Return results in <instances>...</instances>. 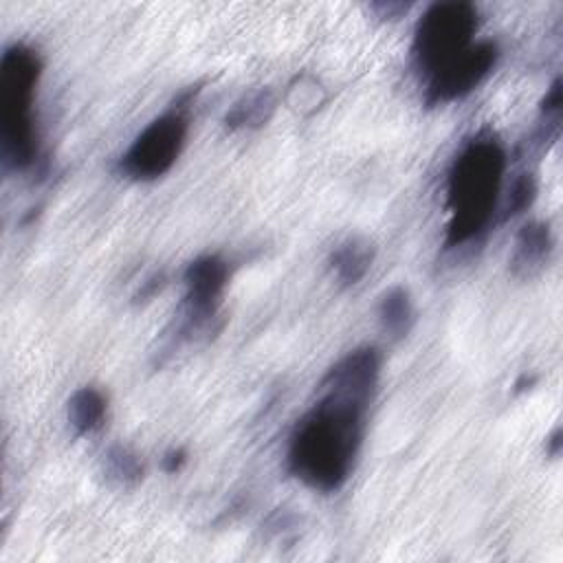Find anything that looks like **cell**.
Wrapping results in <instances>:
<instances>
[{
	"label": "cell",
	"mask_w": 563,
	"mask_h": 563,
	"mask_svg": "<svg viewBox=\"0 0 563 563\" xmlns=\"http://www.w3.org/2000/svg\"><path fill=\"white\" fill-rule=\"evenodd\" d=\"M365 411L363 402L319 391L317 402L297 420L288 438L290 475L317 493L339 490L354 471Z\"/></svg>",
	"instance_id": "1"
},
{
	"label": "cell",
	"mask_w": 563,
	"mask_h": 563,
	"mask_svg": "<svg viewBox=\"0 0 563 563\" xmlns=\"http://www.w3.org/2000/svg\"><path fill=\"white\" fill-rule=\"evenodd\" d=\"M504 172L506 152L493 134H477L455 156L446 178V249L471 242L490 224L499 205Z\"/></svg>",
	"instance_id": "2"
},
{
	"label": "cell",
	"mask_w": 563,
	"mask_h": 563,
	"mask_svg": "<svg viewBox=\"0 0 563 563\" xmlns=\"http://www.w3.org/2000/svg\"><path fill=\"white\" fill-rule=\"evenodd\" d=\"M42 75L37 51L11 44L0 59V150L13 169H26L37 158L35 90Z\"/></svg>",
	"instance_id": "3"
},
{
	"label": "cell",
	"mask_w": 563,
	"mask_h": 563,
	"mask_svg": "<svg viewBox=\"0 0 563 563\" xmlns=\"http://www.w3.org/2000/svg\"><path fill=\"white\" fill-rule=\"evenodd\" d=\"M479 26L475 4L466 0H446L431 4L416 24L411 57L418 73L429 79L453 57L464 53Z\"/></svg>",
	"instance_id": "4"
},
{
	"label": "cell",
	"mask_w": 563,
	"mask_h": 563,
	"mask_svg": "<svg viewBox=\"0 0 563 563\" xmlns=\"http://www.w3.org/2000/svg\"><path fill=\"white\" fill-rule=\"evenodd\" d=\"M189 119L185 106H174L152 119L119 156L117 172L134 183H152L165 176L178 161L187 141Z\"/></svg>",
	"instance_id": "5"
},
{
	"label": "cell",
	"mask_w": 563,
	"mask_h": 563,
	"mask_svg": "<svg viewBox=\"0 0 563 563\" xmlns=\"http://www.w3.org/2000/svg\"><path fill=\"white\" fill-rule=\"evenodd\" d=\"M499 59V46L493 40L473 42L464 53L444 64L427 79L424 103L429 108L444 106L466 97L475 90L495 68Z\"/></svg>",
	"instance_id": "6"
},
{
	"label": "cell",
	"mask_w": 563,
	"mask_h": 563,
	"mask_svg": "<svg viewBox=\"0 0 563 563\" xmlns=\"http://www.w3.org/2000/svg\"><path fill=\"white\" fill-rule=\"evenodd\" d=\"M183 282V330L194 334L218 314L224 288L229 284V264L220 255H200L187 264Z\"/></svg>",
	"instance_id": "7"
},
{
	"label": "cell",
	"mask_w": 563,
	"mask_h": 563,
	"mask_svg": "<svg viewBox=\"0 0 563 563\" xmlns=\"http://www.w3.org/2000/svg\"><path fill=\"white\" fill-rule=\"evenodd\" d=\"M380 352L372 345L350 350L321 378L319 391L336 394L369 407L380 380Z\"/></svg>",
	"instance_id": "8"
},
{
	"label": "cell",
	"mask_w": 563,
	"mask_h": 563,
	"mask_svg": "<svg viewBox=\"0 0 563 563\" xmlns=\"http://www.w3.org/2000/svg\"><path fill=\"white\" fill-rule=\"evenodd\" d=\"M552 249L554 240L550 227L541 220L526 222L515 238L512 255L508 260L510 273L519 279L537 277L548 266Z\"/></svg>",
	"instance_id": "9"
},
{
	"label": "cell",
	"mask_w": 563,
	"mask_h": 563,
	"mask_svg": "<svg viewBox=\"0 0 563 563\" xmlns=\"http://www.w3.org/2000/svg\"><path fill=\"white\" fill-rule=\"evenodd\" d=\"M374 255L376 251L369 240L361 235H352L334 246V251L330 253V268L336 282L350 288V286H356L367 275V271L372 268Z\"/></svg>",
	"instance_id": "10"
},
{
	"label": "cell",
	"mask_w": 563,
	"mask_h": 563,
	"mask_svg": "<svg viewBox=\"0 0 563 563\" xmlns=\"http://www.w3.org/2000/svg\"><path fill=\"white\" fill-rule=\"evenodd\" d=\"M416 321V308L405 286H391L378 301V325L391 339H405Z\"/></svg>",
	"instance_id": "11"
},
{
	"label": "cell",
	"mask_w": 563,
	"mask_h": 563,
	"mask_svg": "<svg viewBox=\"0 0 563 563\" xmlns=\"http://www.w3.org/2000/svg\"><path fill=\"white\" fill-rule=\"evenodd\" d=\"M106 411H108V400L92 385L75 389L66 405L68 422L77 435H88V433L99 431L103 427Z\"/></svg>",
	"instance_id": "12"
},
{
	"label": "cell",
	"mask_w": 563,
	"mask_h": 563,
	"mask_svg": "<svg viewBox=\"0 0 563 563\" xmlns=\"http://www.w3.org/2000/svg\"><path fill=\"white\" fill-rule=\"evenodd\" d=\"M275 112V95L268 88L253 90L238 99L224 114L227 130H255L266 125Z\"/></svg>",
	"instance_id": "13"
},
{
	"label": "cell",
	"mask_w": 563,
	"mask_h": 563,
	"mask_svg": "<svg viewBox=\"0 0 563 563\" xmlns=\"http://www.w3.org/2000/svg\"><path fill=\"white\" fill-rule=\"evenodd\" d=\"M103 477L110 486L130 490L143 479V462L130 446L112 444L103 453Z\"/></svg>",
	"instance_id": "14"
},
{
	"label": "cell",
	"mask_w": 563,
	"mask_h": 563,
	"mask_svg": "<svg viewBox=\"0 0 563 563\" xmlns=\"http://www.w3.org/2000/svg\"><path fill=\"white\" fill-rule=\"evenodd\" d=\"M537 198V178L532 172H521L515 176V180L508 187L504 207H501V220H510L532 207Z\"/></svg>",
	"instance_id": "15"
},
{
	"label": "cell",
	"mask_w": 563,
	"mask_h": 563,
	"mask_svg": "<svg viewBox=\"0 0 563 563\" xmlns=\"http://www.w3.org/2000/svg\"><path fill=\"white\" fill-rule=\"evenodd\" d=\"M541 114H561L563 108V88H561V79H554L550 84V88L545 90L543 99H541Z\"/></svg>",
	"instance_id": "16"
},
{
	"label": "cell",
	"mask_w": 563,
	"mask_h": 563,
	"mask_svg": "<svg viewBox=\"0 0 563 563\" xmlns=\"http://www.w3.org/2000/svg\"><path fill=\"white\" fill-rule=\"evenodd\" d=\"M185 462H187L185 449H169V451L163 455V460H161L165 473H178V471L185 466Z\"/></svg>",
	"instance_id": "17"
},
{
	"label": "cell",
	"mask_w": 563,
	"mask_h": 563,
	"mask_svg": "<svg viewBox=\"0 0 563 563\" xmlns=\"http://www.w3.org/2000/svg\"><path fill=\"white\" fill-rule=\"evenodd\" d=\"M561 444H563V440H561V429H554L552 435H550L548 442H545L548 455H550V457H556V455L561 453Z\"/></svg>",
	"instance_id": "18"
},
{
	"label": "cell",
	"mask_w": 563,
	"mask_h": 563,
	"mask_svg": "<svg viewBox=\"0 0 563 563\" xmlns=\"http://www.w3.org/2000/svg\"><path fill=\"white\" fill-rule=\"evenodd\" d=\"M374 9H380L383 13H380V18H396L398 13H402V11H407L409 9V4H376Z\"/></svg>",
	"instance_id": "19"
},
{
	"label": "cell",
	"mask_w": 563,
	"mask_h": 563,
	"mask_svg": "<svg viewBox=\"0 0 563 563\" xmlns=\"http://www.w3.org/2000/svg\"><path fill=\"white\" fill-rule=\"evenodd\" d=\"M534 383H537V378H534V376H530V378H526V376H523V380H519L515 387H517V391H523V389H530Z\"/></svg>",
	"instance_id": "20"
}]
</instances>
